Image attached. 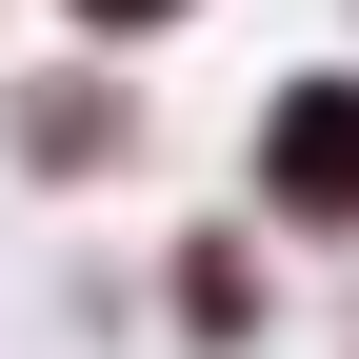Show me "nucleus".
Listing matches in <instances>:
<instances>
[{"label": "nucleus", "mask_w": 359, "mask_h": 359, "mask_svg": "<svg viewBox=\"0 0 359 359\" xmlns=\"http://www.w3.org/2000/svg\"><path fill=\"white\" fill-rule=\"evenodd\" d=\"M259 160H280V200H299V219H359V80H299Z\"/></svg>", "instance_id": "nucleus-1"}, {"label": "nucleus", "mask_w": 359, "mask_h": 359, "mask_svg": "<svg viewBox=\"0 0 359 359\" xmlns=\"http://www.w3.org/2000/svg\"><path fill=\"white\" fill-rule=\"evenodd\" d=\"M100 140H120V100H60V80L20 100V160H100Z\"/></svg>", "instance_id": "nucleus-2"}, {"label": "nucleus", "mask_w": 359, "mask_h": 359, "mask_svg": "<svg viewBox=\"0 0 359 359\" xmlns=\"http://www.w3.org/2000/svg\"><path fill=\"white\" fill-rule=\"evenodd\" d=\"M80 20H100V40H140V20H180V0H80Z\"/></svg>", "instance_id": "nucleus-3"}]
</instances>
